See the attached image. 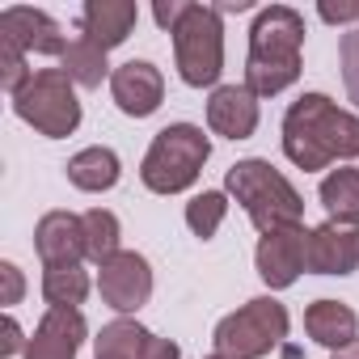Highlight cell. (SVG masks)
Here are the masks:
<instances>
[{
	"instance_id": "cell-33",
	"label": "cell",
	"mask_w": 359,
	"mask_h": 359,
	"mask_svg": "<svg viewBox=\"0 0 359 359\" xmlns=\"http://www.w3.org/2000/svg\"><path fill=\"white\" fill-rule=\"evenodd\" d=\"M203 359H224V355H216V351H212V355H203Z\"/></svg>"
},
{
	"instance_id": "cell-26",
	"label": "cell",
	"mask_w": 359,
	"mask_h": 359,
	"mask_svg": "<svg viewBox=\"0 0 359 359\" xmlns=\"http://www.w3.org/2000/svg\"><path fill=\"white\" fill-rule=\"evenodd\" d=\"M338 64H342V85H346V97L359 106V30L342 34V43H338Z\"/></svg>"
},
{
	"instance_id": "cell-30",
	"label": "cell",
	"mask_w": 359,
	"mask_h": 359,
	"mask_svg": "<svg viewBox=\"0 0 359 359\" xmlns=\"http://www.w3.org/2000/svg\"><path fill=\"white\" fill-rule=\"evenodd\" d=\"M317 18L330 22V26H351V22H359V0H346V5H330V0H321Z\"/></svg>"
},
{
	"instance_id": "cell-23",
	"label": "cell",
	"mask_w": 359,
	"mask_h": 359,
	"mask_svg": "<svg viewBox=\"0 0 359 359\" xmlns=\"http://www.w3.org/2000/svg\"><path fill=\"white\" fill-rule=\"evenodd\" d=\"M81 224H85V254H89V262H110L123 245H118V237H123V229H118V216L114 212H106V208H89L85 216H81Z\"/></svg>"
},
{
	"instance_id": "cell-5",
	"label": "cell",
	"mask_w": 359,
	"mask_h": 359,
	"mask_svg": "<svg viewBox=\"0 0 359 359\" xmlns=\"http://www.w3.org/2000/svg\"><path fill=\"white\" fill-rule=\"evenodd\" d=\"M287 330H292L287 309L275 296H254L237 313H229V317L216 321L212 346L224 359H262V355H271L287 338Z\"/></svg>"
},
{
	"instance_id": "cell-28",
	"label": "cell",
	"mask_w": 359,
	"mask_h": 359,
	"mask_svg": "<svg viewBox=\"0 0 359 359\" xmlns=\"http://www.w3.org/2000/svg\"><path fill=\"white\" fill-rule=\"evenodd\" d=\"M0 279H5V296H0V304H5V309L22 304V296H26V275H22V266L5 258V262H0Z\"/></svg>"
},
{
	"instance_id": "cell-9",
	"label": "cell",
	"mask_w": 359,
	"mask_h": 359,
	"mask_svg": "<svg viewBox=\"0 0 359 359\" xmlns=\"http://www.w3.org/2000/svg\"><path fill=\"white\" fill-rule=\"evenodd\" d=\"M304 254H309V229L296 224V229H275V233H262L258 237V250H254V266H258V279L271 287V292H283L300 279L304 266Z\"/></svg>"
},
{
	"instance_id": "cell-18",
	"label": "cell",
	"mask_w": 359,
	"mask_h": 359,
	"mask_svg": "<svg viewBox=\"0 0 359 359\" xmlns=\"http://www.w3.org/2000/svg\"><path fill=\"white\" fill-rule=\"evenodd\" d=\"M68 182L85 195H102V191H114L118 187V177H123V161L114 148L106 144H93V148H81L68 165Z\"/></svg>"
},
{
	"instance_id": "cell-29",
	"label": "cell",
	"mask_w": 359,
	"mask_h": 359,
	"mask_svg": "<svg viewBox=\"0 0 359 359\" xmlns=\"http://www.w3.org/2000/svg\"><path fill=\"white\" fill-rule=\"evenodd\" d=\"M0 359H13V355H26V346H30V338L22 334V325H18V317L13 313H5V325H0Z\"/></svg>"
},
{
	"instance_id": "cell-25",
	"label": "cell",
	"mask_w": 359,
	"mask_h": 359,
	"mask_svg": "<svg viewBox=\"0 0 359 359\" xmlns=\"http://www.w3.org/2000/svg\"><path fill=\"white\" fill-rule=\"evenodd\" d=\"M30 76H34V68H26V51L0 43V89H5L9 97H18Z\"/></svg>"
},
{
	"instance_id": "cell-16",
	"label": "cell",
	"mask_w": 359,
	"mask_h": 359,
	"mask_svg": "<svg viewBox=\"0 0 359 359\" xmlns=\"http://www.w3.org/2000/svg\"><path fill=\"white\" fill-rule=\"evenodd\" d=\"M140 22V5L135 0H89L81 9V34L89 43H97L102 51H114L131 39Z\"/></svg>"
},
{
	"instance_id": "cell-32",
	"label": "cell",
	"mask_w": 359,
	"mask_h": 359,
	"mask_svg": "<svg viewBox=\"0 0 359 359\" xmlns=\"http://www.w3.org/2000/svg\"><path fill=\"white\" fill-rule=\"evenodd\" d=\"M330 359H359V338H355L351 346H342V351H334Z\"/></svg>"
},
{
	"instance_id": "cell-24",
	"label": "cell",
	"mask_w": 359,
	"mask_h": 359,
	"mask_svg": "<svg viewBox=\"0 0 359 359\" xmlns=\"http://www.w3.org/2000/svg\"><path fill=\"white\" fill-rule=\"evenodd\" d=\"M224 216H229V195L224 191H203V195H195L187 203V229L195 237H203V241H212L220 233Z\"/></svg>"
},
{
	"instance_id": "cell-15",
	"label": "cell",
	"mask_w": 359,
	"mask_h": 359,
	"mask_svg": "<svg viewBox=\"0 0 359 359\" xmlns=\"http://www.w3.org/2000/svg\"><path fill=\"white\" fill-rule=\"evenodd\" d=\"M34 250L43 266H81L85 254V224L72 212H47L34 224Z\"/></svg>"
},
{
	"instance_id": "cell-22",
	"label": "cell",
	"mask_w": 359,
	"mask_h": 359,
	"mask_svg": "<svg viewBox=\"0 0 359 359\" xmlns=\"http://www.w3.org/2000/svg\"><path fill=\"white\" fill-rule=\"evenodd\" d=\"M89 296L85 266H43V300L47 309H81Z\"/></svg>"
},
{
	"instance_id": "cell-17",
	"label": "cell",
	"mask_w": 359,
	"mask_h": 359,
	"mask_svg": "<svg viewBox=\"0 0 359 359\" xmlns=\"http://www.w3.org/2000/svg\"><path fill=\"white\" fill-rule=\"evenodd\" d=\"M304 334L325 351H342L359 338V313L342 300H313L304 309Z\"/></svg>"
},
{
	"instance_id": "cell-2",
	"label": "cell",
	"mask_w": 359,
	"mask_h": 359,
	"mask_svg": "<svg viewBox=\"0 0 359 359\" xmlns=\"http://www.w3.org/2000/svg\"><path fill=\"white\" fill-rule=\"evenodd\" d=\"M300 51H304V18L292 5L258 9L250 26V55H245V89L254 97H279L300 81Z\"/></svg>"
},
{
	"instance_id": "cell-14",
	"label": "cell",
	"mask_w": 359,
	"mask_h": 359,
	"mask_svg": "<svg viewBox=\"0 0 359 359\" xmlns=\"http://www.w3.org/2000/svg\"><path fill=\"white\" fill-rule=\"evenodd\" d=\"M258 97L241 85H216L212 97H208V127L212 135H224V140H250L258 131Z\"/></svg>"
},
{
	"instance_id": "cell-21",
	"label": "cell",
	"mask_w": 359,
	"mask_h": 359,
	"mask_svg": "<svg viewBox=\"0 0 359 359\" xmlns=\"http://www.w3.org/2000/svg\"><path fill=\"white\" fill-rule=\"evenodd\" d=\"M144 342H148V330L140 321H131V317H118V321H110V325L97 330L93 359H140Z\"/></svg>"
},
{
	"instance_id": "cell-7",
	"label": "cell",
	"mask_w": 359,
	"mask_h": 359,
	"mask_svg": "<svg viewBox=\"0 0 359 359\" xmlns=\"http://www.w3.org/2000/svg\"><path fill=\"white\" fill-rule=\"evenodd\" d=\"M13 114L47 140H64L81 127V97L64 68H39L13 97Z\"/></svg>"
},
{
	"instance_id": "cell-6",
	"label": "cell",
	"mask_w": 359,
	"mask_h": 359,
	"mask_svg": "<svg viewBox=\"0 0 359 359\" xmlns=\"http://www.w3.org/2000/svg\"><path fill=\"white\" fill-rule=\"evenodd\" d=\"M173 64L191 89H216L224 72V18L216 5H191L173 34Z\"/></svg>"
},
{
	"instance_id": "cell-13",
	"label": "cell",
	"mask_w": 359,
	"mask_h": 359,
	"mask_svg": "<svg viewBox=\"0 0 359 359\" xmlns=\"http://www.w3.org/2000/svg\"><path fill=\"white\" fill-rule=\"evenodd\" d=\"M85 338H89V325L81 309H47L22 359H76Z\"/></svg>"
},
{
	"instance_id": "cell-10",
	"label": "cell",
	"mask_w": 359,
	"mask_h": 359,
	"mask_svg": "<svg viewBox=\"0 0 359 359\" xmlns=\"http://www.w3.org/2000/svg\"><path fill=\"white\" fill-rule=\"evenodd\" d=\"M0 43L5 47H18V51H34V55H64L68 51V34L60 30V22L43 9H30V5H9L0 13Z\"/></svg>"
},
{
	"instance_id": "cell-20",
	"label": "cell",
	"mask_w": 359,
	"mask_h": 359,
	"mask_svg": "<svg viewBox=\"0 0 359 359\" xmlns=\"http://www.w3.org/2000/svg\"><path fill=\"white\" fill-rule=\"evenodd\" d=\"M60 68L72 76V85H81V89H97L106 76H114L110 72V64H106V51L97 47V43H89L85 34H76L72 43H68V51L60 55Z\"/></svg>"
},
{
	"instance_id": "cell-19",
	"label": "cell",
	"mask_w": 359,
	"mask_h": 359,
	"mask_svg": "<svg viewBox=\"0 0 359 359\" xmlns=\"http://www.w3.org/2000/svg\"><path fill=\"white\" fill-rule=\"evenodd\" d=\"M317 199L325 208L330 220L338 224H359V169L355 165H338L321 177Z\"/></svg>"
},
{
	"instance_id": "cell-11",
	"label": "cell",
	"mask_w": 359,
	"mask_h": 359,
	"mask_svg": "<svg viewBox=\"0 0 359 359\" xmlns=\"http://www.w3.org/2000/svg\"><path fill=\"white\" fill-rule=\"evenodd\" d=\"M110 97L127 118H148L165 102V76L152 60H127L110 76Z\"/></svg>"
},
{
	"instance_id": "cell-27",
	"label": "cell",
	"mask_w": 359,
	"mask_h": 359,
	"mask_svg": "<svg viewBox=\"0 0 359 359\" xmlns=\"http://www.w3.org/2000/svg\"><path fill=\"white\" fill-rule=\"evenodd\" d=\"M191 5H195V0H156V5H152V22L165 34H173L177 26H182V18L191 13Z\"/></svg>"
},
{
	"instance_id": "cell-8",
	"label": "cell",
	"mask_w": 359,
	"mask_h": 359,
	"mask_svg": "<svg viewBox=\"0 0 359 359\" xmlns=\"http://www.w3.org/2000/svg\"><path fill=\"white\" fill-rule=\"evenodd\" d=\"M97 292H102V304H110L114 313H123V317L140 313L152 300V266H148V258L135 254V250H118L110 262L97 266Z\"/></svg>"
},
{
	"instance_id": "cell-12",
	"label": "cell",
	"mask_w": 359,
	"mask_h": 359,
	"mask_svg": "<svg viewBox=\"0 0 359 359\" xmlns=\"http://www.w3.org/2000/svg\"><path fill=\"white\" fill-rule=\"evenodd\" d=\"M304 266L313 275H355L359 271V224L325 220V224L309 229Z\"/></svg>"
},
{
	"instance_id": "cell-1",
	"label": "cell",
	"mask_w": 359,
	"mask_h": 359,
	"mask_svg": "<svg viewBox=\"0 0 359 359\" xmlns=\"http://www.w3.org/2000/svg\"><path fill=\"white\" fill-rule=\"evenodd\" d=\"M283 156L304 169H330L359 156V114L342 110L325 93H300L283 110Z\"/></svg>"
},
{
	"instance_id": "cell-4",
	"label": "cell",
	"mask_w": 359,
	"mask_h": 359,
	"mask_svg": "<svg viewBox=\"0 0 359 359\" xmlns=\"http://www.w3.org/2000/svg\"><path fill=\"white\" fill-rule=\"evenodd\" d=\"M212 161V140L195 123H169L152 135L144 161H140V182L152 195H182L199 182L203 165Z\"/></svg>"
},
{
	"instance_id": "cell-31",
	"label": "cell",
	"mask_w": 359,
	"mask_h": 359,
	"mask_svg": "<svg viewBox=\"0 0 359 359\" xmlns=\"http://www.w3.org/2000/svg\"><path fill=\"white\" fill-rule=\"evenodd\" d=\"M140 359H182V346H177L173 338L148 334V342H144V355H140Z\"/></svg>"
},
{
	"instance_id": "cell-3",
	"label": "cell",
	"mask_w": 359,
	"mask_h": 359,
	"mask_svg": "<svg viewBox=\"0 0 359 359\" xmlns=\"http://www.w3.org/2000/svg\"><path fill=\"white\" fill-rule=\"evenodd\" d=\"M224 195L241 203V212L250 216V224L258 233H275V229H296L304 220V199L287 177L262 161V156H245L237 165L224 169Z\"/></svg>"
}]
</instances>
